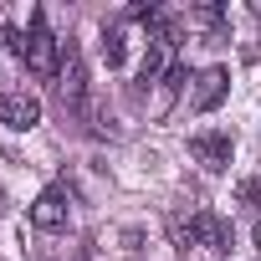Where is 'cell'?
Masks as SVG:
<instances>
[{
    "instance_id": "1",
    "label": "cell",
    "mask_w": 261,
    "mask_h": 261,
    "mask_svg": "<svg viewBox=\"0 0 261 261\" xmlns=\"http://www.w3.org/2000/svg\"><path fill=\"white\" fill-rule=\"evenodd\" d=\"M57 97H62V108H72V113H82V108H87V72H82V51H77V41H62Z\"/></svg>"
},
{
    "instance_id": "2",
    "label": "cell",
    "mask_w": 261,
    "mask_h": 261,
    "mask_svg": "<svg viewBox=\"0 0 261 261\" xmlns=\"http://www.w3.org/2000/svg\"><path fill=\"white\" fill-rule=\"evenodd\" d=\"M36 77H51L57 67H62V46H57V36L46 31V16L41 11H31V36H26V57H21Z\"/></svg>"
},
{
    "instance_id": "3",
    "label": "cell",
    "mask_w": 261,
    "mask_h": 261,
    "mask_svg": "<svg viewBox=\"0 0 261 261\" xmlns=\"http://www.w3.org/2000/svg\"><path fill=\"white\" fill-rule=\"evenodd\" d=\"M190 154H195L210 174H220V169H230L236 144H230V134H215V128H205V134H195V139H190Z\"/></svg>"
},
{
    "instance_id": "4",
    "label": "cell",
    "mask_w": 261,
    "mask_h": 261,
    "mask_svg": "<svg viewBox=\"0 0 261 261\" xmlns=\"http://www.w3.org/2000/svg\"><path fill=\"white\" fill-rule=\"evenodd\" d=\"M225 92H230V72H225V67H205V72L195 77L190 108H195V113H215V108L225 102Z\"/></svg>"
},
{
    "instance_id": "5",
    "label": "cell",
    "mask_w": 261,
    "mask_h": 261,
    "mask_svg": "<svg viewBox=\"0 0 261 261\" xmlns=\"http://www.w3.org/2000/svg\"><path fill=\"white\" fill-rule=\"evenodd\" d=\"M0 123L6 128H36L41 123V102L31 97V92H0Z\"/></svg>"
},
{
    "instance_id": "6",
    "label": "cell",
    "mask_w": 261,
    "mask_h": 261,
    "mask_svg": "<svg viewBox=\"0 0 261 261\" xmlns=\"http://www.w3.org/2000/svg\"><path fill=\"white\" fill-rule=\"evenodd\" d=\"M31 225H36V230H62V225H67V190H62V185H51V190L36 195Z\"/></svg>"
},
{
    "instance_id": "7",
    "label": "cell",
    "mask_w": 261,
    "mask_h": 261,
    "mask_svg": "<svg viewBox=\"0 0 261 261\" xmlns=\"http://www.w3.org/2000/svg\"><path fill=\"white\" fill-rule=\"evenodd\" d=\"M123 57H128L123 31H118V26H113V31H102V62H108V67H123Z\"/></svg>"
},
{
    "instance_id": "8",
    "label": "cell",
    "mask_w": 261,
    "mask_h": 261,
    "mask_svg": "<svg viewBox=\"0 0 261 261\" xmlns=\"http://www.w3.org/2000/svg\"><path fill=\"white\" fill-rule=\"evenodd\" d=\"M190 26H205V31L220 26V6H195V11H190Z\"/></svg>"
},
{
    "instance_id": "9",
    "label": "cell",
    "mask_w": 261,
    "mask_h": 261,
    "mask_svg": "<svg viewBox=\"0 0 261 261\" xmlns=\"http://www.w3.org/2000/svg\"><path fill=\"white\" fill-rule=\"evenodd\" d=\"M236 200H241V210H256V200H261V185H256V179H241V185H236Z\"/></svg>"
},
{
    "instance_id": "10",
    "label": "cell",
    "mask_w": 261,
    "mask_h": 261,
    "mask_svg": "<svg viewBox=\"0 0 261 261\" xmlns=\"http://www.w3.org/2000/svg\"><path fill=\"white\" fill-rule=\"evenodd\" d=\"M256 246H261V220H256Z\"/></svg>"
},
{
    "instance_id": "11",
    "label": "cell",
    "mask_w": 261,
    "mask_h": 261,
    "mask_svg": "<svg viewBox=\"0 0 261 261\" xmlns=\"http://www.w3.org/2000/svg\"><path fill=\"white\" fill-rule=\"evenodd\" d=\"M0 210H6V190H0Z\"/></svg>"
}]
</instances>
